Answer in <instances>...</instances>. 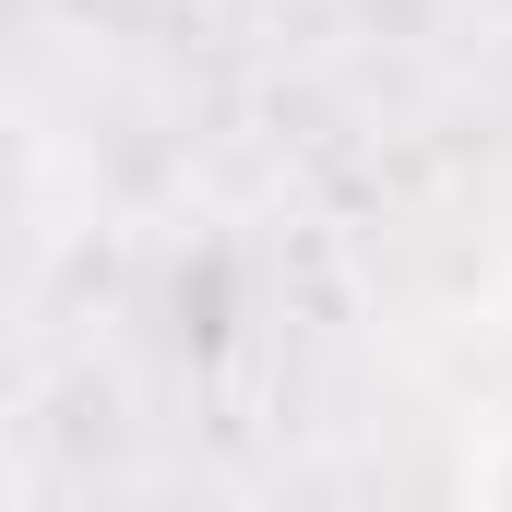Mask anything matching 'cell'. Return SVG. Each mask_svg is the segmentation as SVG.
Segmentation results:
<instances>
[{
  "label": "cell",
  "mask_w": 512,
  "mask_h": 512,
  "mask_svg": "<svg viewBox=\"0 0 512 512\" xmlns=\"http://www.w3.org/2000/svg\"><path fill=\"white\" fill-rule=\"evenodd\" d=\"M465 489H477V501H512V405L489 417V441H477V465H465Z\"/></svg>",
  "instance_id": "6da1fadb"
}]
</instances>
